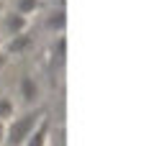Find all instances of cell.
<instances>
[{
    "label": "cell",
    "mask_w": 154,
    "mask_h": 146,
    "mask_svg": "<svg viewBox=\"0 0 154 146\" xmlns=\"http://www.w3.org/2000/svg\"><path fill=\"white\" fill-rule=\"evenodd\" d=\"M16 118V103H13V97L8 95H0V120H13Z\"/></svg>",
    "instance_id": "obj_8"
},
{
    "label": "cell",
    "mask_w": 154,
    "mask_h": 146,
    "mask_svg": "<svg viewBox=\"0 0 154 146\" xmlns=\"http://www.w3.org/2000/svg\"><path fill=\"white\" fill-rule=\"evenodd\" d=\"M5 131H8V123L0 120V146H5Z\"/></svg>",
    "instance_id": "obj_9"
},
{
    "label": "cell",
    "mask_w": 154,
    "mask_h": 146,
    "mask_svg": "<svg viewBox=\"0 0 154 146\" xmlns=\"http://www.w3.org/2000/svg\"><path fill=\"white\" fill-rule=\"evenodd\" d=\"M38 123H41V113H26V115H16L13 120H8L5 146H23Z\"/></svg>",
    "instance_id": "obj_1"
},
{
    "label": "cell",
    "mask_w": 154,
    "mask_h": 146,
    "mask_svg": "<svg viewBox=\"0 0 154 146\" xmlns=\"http://www.w3.org/2000/svg\"><path fill=\"white\" fill-rule=\"evenodd\" d=\"M3 13H5V5H3V0H0V16H3Z\"/></svg>",
    "instance_id": "obj_11"
},
{
    "label": "cell",
    "mask_w": 154,
    "mask_h": 146,
    "mask_svg": "<svg viewBox=\"0 0 154 146\" xmlns=\"http://www.w3.org/2000/svg\"><path fill=\"white\" fill-rule=\"evenodd\" d=\"M46 141H49V126H46V123H38L23 146H46Z\"/></svg>",
    "instance_id": "obj_5"
},
{
    "label": "cell",
    "mask_w": 154,
    "mask_h": 146,
    "mask_svg": "<svg viewBox=\"0 0 154 146\" xmlns=\"http://www.w3.org/2000/svg\"><path fill=\"white\" fill-rule=\"evenodd\" d=\"M38 8H41V0H13V11H18L21 16H26V18L36 16Z\"/></svg>",
    "instance_id": "obj_6"
},
{
    "label": "cell",
    "mask_w": 154,
    "mask_h": 146,
    "mask_svg": "<svg viewBox=\"0 0 154 146\" xmlns=\"http://www.w3.org/2000/svg\"><path fill=\"white\" fill-rule=\"evenodd\" d=\"M18 97H21L23 105H36L38 97H41V90H38V82L33 77H21L18 80Z\"/></svg>",
    "instance_id": "obj_3"
},
{
    "label": "cell",
    "mask_w": 154,
    "mask_h": 146,
    "mask_svg": "<svg viewBox=\"0 0 154 146\" xmlns=\"http://www.w3.org/2000/svg\"><path fill=\"white\" fill-rule=\"evenodd\" d=\"M64 23H67V18H64V11H62V8L51 11L49 18H46V28H49V31H57V33L64 31Z\"/></svg>",
    "instance_id": "obj_7"
},
{
    "label": "cell",
    "mask_w": 154,
    "mask_h": 146,
    "mask_svg": "<svg viewBox=\"0 0 154 146\" xmlns=\"http://www.w3.org/2000/svg\"><path fill=\"white\" fill-rule=\"evenodd\" d=\"M0 38H3V36H0Z\"/></svg>",
    "instance_id": "obj_12"
},
{
    "label": "cell",
    "mask_w": 154,
    "mask_h": 146,
    "mask_svg": "<svg viewBox=\"0 0 154 146\" xmlns=\"http://www.w3.org/2000/svg\"><path fill=\"white\" fill-rule=\"evenodd\" d=\"M5 62H8V54L0 49V72H3V67H5Z\"/></svg>",
    "instance_id": "obj_10"
},
{
    "label": "cell",
    "mask_w": 154,
    "mask_h": 146,
    "mask_svg": "<svg viewBox=\"0 0 154 146\" xmlns=\"http://www.w3.org/2000/svg\"><path fill=\"white\" fill-rule=\"evenodd\" d=\"M28 31V18L21 16L18 11H8L0 16V36L3 38H11V36H18V33Z\"/></svg>",
    "instance_id": "obj_2"
},
{
    "label": "cell",
    "mask_w": 154,
    "mask_h": 146,
    "mask_svg": "<svg viewBox=\"0 0 154 146\" xmlns=\"http://www.w3.org/2000/svg\"><path fill=\"white\" fill-rule=\"evenodd\" d=\"M28 46H31V36H28V31H23V33H18V36L5 38V46H3V51H5L8 56H18V54H23Z\"/></svg>",
    "instance_id": "obj_4"
}]
</instances>
